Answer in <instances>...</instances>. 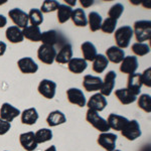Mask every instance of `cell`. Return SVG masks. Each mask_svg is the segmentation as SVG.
Returning a JSON list of instances; mask_svg holds the SVG:
<instances>
[{
    "instance_id": "1",
    "label": "cell",
    "mask_w": 151,
    "mask_h": 151,
    "mask_svg": "<svg viewBox=\"0 0 151 151\" xmlns=\"http://www.w3.org/2000/svg\"><path fill=\"white\" fill-rule=\"evenodd\" d=\"M133 35L138 42H144L151 38V21L137 20L133 24Z\"/></svg>"
},
{
    "instance_id": "2",
    "label": "cell",
    "mask_w": 151,
    "mask_h": 151,
    "mask_svg": "<svg viewBox=\"0 0 151 151\" xmlns=\"http://www.w3.org/2000/svg\"><path fill=\"white\" fill-rule=\"evenodd\" d=\"M133 37V29L129 25H123L115 30L114 38L116 41V47L120 48H127Z\"/></svg>"
},
{
    "instance_id": "3",
    "label": "cell",
    "mask_w": 151,
    "mask_h": 151,
    "mask_svg": "<svg viewBox=\"0 0 151 151\" xmlns=\"http://www.w3.org/2000/svg\"><path fill=\"white\" fill-rule=\"evenodd\" d=\"M86 120H87V122H89L91 124L96 130L100 131L101 133L108 132V131L110 130L107 121L105 120L104 118H102V117L99 115L98 112H96V111L88 109V111L86 113Z\"/></svg>"
},
{
    "instance_id": "4",
    "label": "cell",
    "mask_w": 151,
    "mask_h": 151,
    "mask_svg": "<svg viewBox=\"0 0 151 151\" xmlns=\"http://www.w3.org/2000/svg\"><path fill=\"white\" fill-rule=\"evenodd\" d=\"M121 134H122L123 137H125L129 141H134L137 138H139L141 134H142L139 122L137 120L128 121L125 127L121 130Z\"/></svg>"
},
{
    "instance_id": "5",
    "label": "cell",
    "mask_w": 151,
    "mask_h": 151,
    "mask_svg": "<svg viewBox=\"0 0 151 151\" xmlns=\"http://www.w3.org/2000/svg\"><path fill=\"white\" fill-rule=\"evenodd\" d=\"M57 57V50L55 47L47 45H41L37 50V58L41 63L45 65H52Z\"/></svg>"
},
{
    "instance_id": "6",
    "label": "cell",
    "mask_w": 151,
    "mask_h": 151,
    "mask_svg": "<svg viewBox=\"0 0 151 151\" xmlns=\"http://www.w3.org/2000/svg\"><path fill=\"white\" fill-rule=\"evenodd\" d=\"M8 16L10 17L12 22L18 28H25L28 24V15L20 8H13L8 11Z\"/></svg>"
},
{
    "instance_id": "7",
    "label": "cell",
    "mask_w": 151,
    "mask_h": 151,
    "mask_svg": "<svg viewBox=\"0 0 151 151\" xmlns=\"http://www.w3.org/2000/svg\"><path fill=\"white\" fill-rule=\"evenodd\" d=\"M117 135L114 133L105 132L101 133L98 136L97 142L103 149L106 151H114L116 149V142H117Z\"/></svg>"
},
{
    "instance_id": "8",
    "label": "cell",
    "mask_w": 151,
    "mask_h": 151,
    "mask_svg": "<svg viewBox=\"0 0 151 151\" xmlns=\"http://www.w3.org/2000/svg\"><path fill=\"white\" fill-rule=\"evenodd\" d=\"M38 93L41 96L45 97V99H52L55 96V92H57V84L52 80L43 79L41 80L40 85L37 87Z\"/></svg>"
},
{
    "instance_id": "9",
    "label": "cell",
    "mask_w": 151,
    "mask_h": 151,
    "mask_svg": "<svg viewBox=\"0 0 151 151\" xmlns=\"http://www.w3.org/2000/svg\"><path fill=\"white\" fill-rule=\"evenodd\" d=\"M67 98L70 104L79 106L81 108L85 107L87 104L85 94L83 93L82 90L78 88H70L69 90H67Z\"/></svg>"
},
{
    "instance_id": "10",
    "label": "cell",
    "mask_w": 151,
    "mask_h": 151,
    "mask_svg": "<svg viewBox=\"0 0 151 151\" xmlns=\"http://www.w3.org/2000/svg\"><path fill=\"white\" fill-rule=\"evenodd\" d=\"M116 78L117 75L114 70H110L105 76L103 84H102V88L100 90L101 91L100 93L103 95L104 97H108L112 94L116 85Z\"/></svg>"
},
{
    "instance_id": "11",
    "label": "cell",
    "mask_w": 151,
    "mask_h": 151,
    "mask_svg": "<svg viewBox=\"0 0 151 151\" xmlns=\"http://www.w3.org/2000/svg\"><path fill=\"white\" fill-rule=\"evenodd\" d=\"M87 106L90 110H93L96 112H101L103 111L108 105L106 97H104L101 93H97L93 95L91 98L89 99V101L87 102Z\"/></svg>"
},
{
    "instance_id": "12",
    "label": "cell",
    "mask_w": 151,
    "mask_h": 151,
    "mask_svg": "<svg viewBox=\"0 0 151 151\" xmlns=\"http://www.w3.org/2000/svg\"><path fill=\"white\" fill-rule=\"evenodd\" d=\"M20 115L19 109L15 108L9 103H3L0 108V118L6 122L11 123L16 117Z\"/></svg>"
},
{
    "instance_id": "13",
    "label": "cell",
    "mask_w": 151,
    "mask_h": 151,
    "mask_svg": "<svg viewBox=\"0 0 151 151\" xmlns=\"http://www.w3.org/2000/svg\"><path fill=\"white\" fill-rule=\"evenodd\" d=\"M103 80L100 77L92 75H86L83 80V87L87 92H96L101 90Z\"/></svg>"
},
{
    "instance_id": "14",
    "label": "cell",
    "mask_w": 151,
    "mask_h": 151,
    "mask_svg": "<svg viewBox=\"0 0 151 151\" xmlns=\"http://www.w3.org/2000/svg\"><path fill=\"white\" fill-rule=\"evenodd\" d=\"M138 69V60L134 55H127L121 62L120 72L123 74L132 75Z\"/></svg>"
},
{
    "instance_id": "15",
    "label": "cell",
    "mask_w": 151,
    "mask_h": 151,
    "mask_svg": "<svg viewBox=\"0 0 151 151\" xmlns=\"http://www.w3.org/2000/svg\"><path fill=\"white\" fill-rule=\"evenodd\" d=\"M18 69L22 74H35L38 70L37 64L29 57L22 58L17 62Z\"/></svg>"
},
{
    "instance_id": "16",
    "label": "cell",
    "mask_w": 151,
    "mask_h": 151,
    "mask_svg": "<svg viewBox=\"0 0 151 151\" xmlns=\"http://www.w3.org/2000/svg\"><path fill=\"white\" fill-rule=\"evenodd\" d=\"M143 86L142 80H141V74L139 73H134L132 75H129L128 82H127V89L130 93L135 95L136 97L140 94L141 87Z\"/></svg>"
},
{
    "instance_id": "17",
    "label": "cell",
    "mask_w": 151,
    "mask_h": 151,
    "mask_svg": "<svg viewBox=\"0 0 151 151\" xmlns=\"http://www.w3.org/2000/svg\"><path fill=\"white\" fill-rule=\"evenodd\" d=\"M19 142H20V145L22 146L23 149L26 151L35 150L38 145L35 141V132H31V131L20 134V136H19Z\"/></svg>"
},
{
    "instance_id": "18",
    "label": "cell",
    "mask_w": 151,
    "mask_h": 151,
    "mask_svg": "<svg viewBox=\"0 0 151 151\" xmlns=\"http://www.w3.org/2000/svg\"><path fill=\"white\" fill-rule=\"evenodd\" d=\"M106 121H107V123H108L109 128L110 129H113V130H115V131H121L125 127V125L128 123L129 120L126 117L112 113L108 116V119H107Z\"/></svg>"
},
{
    "instance_id": "19",
    "label": "cell",
    "mask_w": 151,
    "mask_h": 151,
    "mask_svg": "<svg viewBox=\"0 0 151 151\" xmlns=\"http://www.w3.org/2000/svg\"><path fill=\"white\" fill-rule=\"evenodd\" d=\"M73 58V47L70 43H65L60 47V50L57 52V57H55V62L58 64H68L70 60Z\"/></svg>"
},
{
    "instance_id": "20",
    "label": "cell",
    "mask_w": 151,
    "mask_h": 151,
    "mask_svg": "<svg viewBox=\"0 0 151 151\" xmlns=\"http://www.w3.org/2000/svg\"><path fill=\"white\" fill-rule=\"evenodd\" d=\"M106 58L113 64H121L125 58V52L116 45H112L106 50Z\"/></svg>"
},
{
    "instance_id": "21",
    "label": "cell",
    "mask_w": 151,
    "mask_h": 151,
    "mask_svg": "<svg viewBox=\"0 0 151 151\" xmlns=\"http://www.w3.org/2000/svg\"><path fill=\"white\" fill-rule=\"evenodd\" d=\"M88 67L87 62L83 58H73L72 60L68 63V69L70 73L76 75L82 74L85 72Z\"/></svg>"
},
{
    "instance_id": "22",
    "label": "cell",
    "mask_w": 151,
    "mask_h": 151,
    "mask_svg": "<svg viewBox=\"0 0 151 151\" xmlns=\"http://www.w3.org/2000/svg\"><path fill=\"white\" fill-rule=\"evenodd\" d=\"M81 50L83 53V58L86 62H93L97 57V48L91 41H85L81 45Z\"/></svg>"
},
{
    "instance_id": "23",
    "label": "cell",
    "mask_w": 151,
    "mask_h": 151,
    "mask_svg": "<svg viewBox=\"0 0 151 151\" xmlns=\"http://www.w3.org/2000/svg\"><path fill=\"white\" fill-rule=\"evenodd\" d=\"M21 115V123L24 125H35L37 122L40 115L37 113V110L35 108H28L26 110H24L22 113H20Z\"/></svg>"
},
{
    "instance_id": "24",
    "label": "cell",
    "mask_w": 151,
    "mask_h": 151,
    "mask_svg": "<svg viewBox=\"0 0 151 151\" xmlns=\"http://www.w3.org/2000/svg\"><path fill=\"white\" fill-rule=\"evenodd\" d=\"M65 122H67V117L62 111H52L47 117V123L50 127H55V126L65 124Z\"/></svg>"
},
{
    "instance_id": "25",
    "label": "cell",
    "mask_w": 151,
    "mask_h": 151,
    "mask_svg": "<svg viewBox=\"0 0 151 151\" xmlns=\"http://www.w3.org/2000/svg\"><path fill=\"white\" fill-rule=\"evenodd\" d=\"M22 35L24 38H26V40L30 41H33V42L40 41L41 38V31L40 26L27 25L25 28L22 29Z\"/></svg>"
},
{
    "instance_id": "26",
    "label": "cell",
    "mask_w": 151,
    "mask_h": 151,
    "mask_svg": "<svg viewBox=\"0 0 151 151\" xmlns=\"http://www.w3.org/2000/svg\"><path fill=\"white\" fill-rule=\"evenodd\" d=\"M70 19H72L73 23L78 27H85L88 25V19L86 12L82 8H76L73 9L72 15H70Z\"/></svg>"
},
{
    "instance_id": "27",
    "label": "cell",
    "mask_w": 151,
    "mask_h": 151,
    "mask_svg": "<svg viewBox=\"0 0 151 151\" xmlns=\"http://www.w3.org/2000/svg\"><path fill=\"white\" fill-rule=\"evenodd\" d=\"M5 35H6L7 40L10 41L11 43L22 42L24 40L23 35H22V30L15 25L9 26L5 31Z\"/></svg>"
},
{
    "instance_id": "28",
    "label": "cell",
    "mask_w": 151,
    "mask_h": 151,
    "mask_svg": "<svg viewBox=\"0 0 151 151\" xmlns=\"http://www.w3.org/2000/svg\"><path fill=\"white\" fill-rule=\"evenodd\" d=\"M40 41L42 45H47L55 47V45H58V41H60V33L57 30H47L45 32H41V38Z\"/></svg>"
},
{
    "instance_id": "29",
    "label": "cell",
    "mask_w": 151,
    "mask_h": 151,
    "mask_svg": "<svg viewBox=\"0 0 151 151\" xmlns=\"http://www.w3.org/2000/svg\"><path fill=\"white\" fill-rule=\"evenodd\" d=\"M115 96L117 97V99L119 100L121 104L123 105H129L132 104L137 100V97L135 95H133L132 93L128 91L127 88H123V89H118L115 91Z\"/></svg>"
},
{
    "instance_id": "30",
    "label": "cell",
    "mask_w": 151,
    "mask_h": 151,
    "mask_svg": "<svg viewBox=\"0 0 151 151\" xmlns=\"http://www.w3.org/2000/svg\"><path fill=\"white\" fill-rule=\"evenodd\" d=\"M88 24H89L90 30L96 32L99 29H101L102 22H103V18L100 15L98 12L96 11H91L88 15Z\"/></svg>"
},
{
    "instance_id": "31",
    "label": "cell",
    "mask_w": 151,
    "mask_h": 151,
    "mask_svg": "<svg viewBox=\"0 0 151 151\" xmlns=\"http://www.w3.org/2000/svg\"><path fill=\"white\" fill-rule=\"evenodd\" d=\"M109 65V60H107L106 55H102V53H99L97 55V57L95 58V60H93V70L97 74H102L105 70L107 69Z\"/></svg>"
},
{
    "instance_id": "32",
    "label": "cell",
    "mask_w": 151,
    "mask_h": 151,
    "mask_svg": "<svg viewBox=\"0 0 151 151\" xmlns=\"http://www.w3.org/2000/svg\"><path fill=\"white\" fill-rule=\"evenodd\" d=\"M58 20L60 24H64L67 22L69 19H70L73 9L72 7L65 5V4H60L58 8Z\"/></svg>"
},
{
    "instance_id": "33",
    "label": "cell",
    "mask_w": 151,
    "mask_h": 151,
    "mask_svg": "<svg viewBox=\"0 0 151 151\" xmlns=\"http://www.w3.org/2000/svg\"><path fill=\"white\" fill-rule=\"evenodd\" d=\"M35 137L37 144L45 143L52 139V131L48 128H41L35 133Z\"/></svg>"
},
{
    "instance_id": "34",
    "label": "cell",
    "mask_w": 151,
    "mask_h": 151,
    "mask_svg": "<svg viewBox=\"0 0 151 151\" xmlns=\"http://www.w3.org/2000/svg\"><path fill=\"white\" fill-rule=\"evenodd\" d=\"M28 15V22L31 23V25L38 26L43 22V14L37 8H31L27 13Z\"/></svg>"
},
{
    "instance_id": "35",
    "label": "cell",
    "mask_w": 151,
    "mask_h": 151,
    "mask_svg": "<svg viewBox=\"0 0 151 151\" xmlns=\"http://www.w3.org/2000/svg\"><path fill=\"white\" fill-rule=\"evenodd\" d=\"M132 52L138 57H144L150 52V47L149 45L145 42H135L131 47Z\"/></svg>"
},
{
    "instance_id": "36",
    "label": "cell",
    "mask_w": 151,
    "mask_h": 151,
    "mask_svg": "<svg viewBox=\"0 0 151 151\" xmlns=\"http://www.w3.org/2000/svg\"><path fill=\"white\" fill-rule=\"evenodd\" d=\"M138 107L146 113L151 112V96L147 94H142L139 96L137 101Z\"/></svg>"
},
{
    "instance_id": "37",
    "label": "cell",
    "mask_w": 151,
    "mask_h": 151,
    "mask_svg": "<svg viewBox=\"0 0 151 151\" xmlns=\"http://www.w3.org/2000/svg\"><path fill=\"white\" fill-rule=\"evenodd\" d=\"M116 26H117V20L108 17V18L105 19L103 22H102L101 30L103 31L104 33L110 35V33H113L114 31H115Z\"/></svg>"
},
{
    "instance_id": "38",
    "label": "cell",
    "mask_w": 151,
    "mask_h": 151,
    "mask_svg": "<svg viewBox=\"0 0 151 151\" xmlns=\"http://www.w3.org/2000/svg\"><path fill=\"white\" fill-rule=\"evenodd\" d=\"M124 12V6L121 3H115L114 5H112L110 7L108 11V15L109 17L112 19H115V20H118L119 18L121 17V15Z\"/></svg>"
},
{
    "instance_id": "39",
    "label": "cell",
    "mask_w": 151,
    "mask_h": 151,
    "mask_svg": "<svg viewBox=\"0 0 151 151\" xmlns=\"http://www.w3.org/2000/svg\"><path fill=\"white\" fill-rule=\"evenodd\" d=\"M60 3L55 0H45L42 4L40 10L41 11V13H50V12H53L55 10H58Z\"/></svg>"
},
{
    "instance_id": "40",
    "label": "cell",
    "mask_w": 151,
    "mask_h": 151,
    "mask_svg": "<svg viewBox=\"0 0 151 151\" xmlns=\"http://www.w3.org/2000/svg\"><path fill=\"white\" fill-rule=\"evenodd\" d=\"M141 80H142V84L145 85L146 87H151V69L148 68L144 72L141 74Z\"/></svg>"
},
{
    "instance_id": "41",
    "label": "cell",
    "mask_w": 151,
    "mask_h": 151,
    "mask_svg": "<svg viewBox=\"0 0 151 151\" xmlns=\"http://www.w3.org/2000/svg\"><path fill=\"white\" fill-rule=\"evenodd\" d=\"M10 129H11V123L6 122V121L2 120L0 118V136L5 135Z\"/></svg>"
},
{
    "instance_id": "42",
    "label": "cell",
    "mask_w": 151,
    "mask_h": 151,
    "mask_svg": "<svg viewBox=\"0 0 151 151\" xmlns=\"http://www.w3.org/2000/svg\"><path fill=\"white\" fill-rule=\"evenodd\" d=\"M80 3L84 8H89L90 6H92L94 4V1L93 0H81Z\"/></svg>"
},
{
    "instance_id": "43",
    "label": "cell",
    "mask_w": 151,
    "mask_h": 151,
    "mask_svg": "<svg viewBox=\"0 0 151 151\" xmlns=\"http://www.w3.org/2000/svg\"><path fill=\"white\" fill-rule=\"evenodd\" d=\"M6 48H7L6 43L3 42V41H0V57H2V55L5 53Z\"/></svg>"
},
{
    "instance_id": "44",
    "label": "cell",
    "mask_w": 151,
    "mask_h": 151,
    "mask_svg": "<svg viewBox=\"0 0 151 151\" xmlns=\"http://www.w3.org/2000/svg\"><path fill=\"white\" fill-rule=\"evenodd\" d=\"M6 24H7V18L4 15L0 14V28L4 27Z\"/></svg>"
},
{
    "instance_id": "45",
    "label": "cell",
    "mask_w": 151,
    "mask_h": 151,
    "mask_svg": "<svg viewBox=\"0 0 151 151\" xmlns=\"http://www.w3.org/2000/svg\"><path fill=\"white\" fill-rule=\"evenodd\" d=\"M76 0L74 1V0H65V5H68V6H70V7H73V6H75L76 5Z\"/></svg>"
},
{
    "instance_id": "46",
    "label": "cell",
    "mask_w": 151,
    "mask_h": 151,
    "mask_svg": "<svg viewBox=\"0 0 151 151\" xmlns=\"http://www.w3.org/2000/svg\"><path fill=\"white\" fill-rule=\"evenodd\" d=\"M45 151H57V147H55V145H52V146H50L48 148H47Z\"/></svg>"
},
{
    "instance_id": "47",
    "label": "cell",
    "mask_w": 151,
    "mask_h": 151,
    "mask_svg": "<svg viewBox=\"0 0 151 151\" xmlns=\"http://www.w3.org/2000/svg\"><path fill=\"white\" fill-rule=\"evenodd\" d=\"M4 3H6V0H4V1H1V0H0V5H1V4H4Z\"/></svg>"
},
{
    "instance_id": "48",
    "label": "cell",
    "mask_w": 151,
    "mask_h": 151,
    "mask_svg": "<svg viewBox=\"0 0 151 151\" xmlns=\"http://www.w3.org/2000/svg\"><path fill=\"white\" fill-rule=\"evenodd\" d=\"M142 151H147V147H145V148H144V149H143ZM148 151H150V150H148Z\"/></svg>"
},
{
    "instance_id": "49",
    "label": "cell",
    "mask_w": 151,
    "mask_h": 151,
    "mask_svg": "<svg viewBox=\"0 0 151 151\" xmlns=\"http://www.w3.org/2000/svg\"><path fill=\"white\" fill-rule=\"evenodd\" d=\"M114 151H121V150H117V149H115V150H114Z\"/></svg>"
},
{
    "instance_id": "50",
    "label": "cell",
    "mask_w": 151,
    "mask_h": 151,
    "mask_svg": "<svg viewBox=\"0 0 151 151\" xmlns=\"http://www.w3.org/2000/svg\"><path fill=\"white\" fill-rule=\"evenodd\" d=\"M5 151H8V150H5Z\"/></svg>"
}]
</instances>
